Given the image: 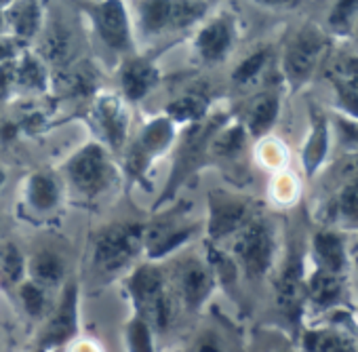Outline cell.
<instances>
[{
    "instance_id": "obj_23",
    "label": "cell",
    "mask_w": 358,
    "mask_h": 352,
    "mask_svg": "<svg viewBox=\"0 0 358 352\" xmlns=\"http://www.w3.org/2000/svg\"><path fill=\"white\" fill-rule=\"evenodd\" d=\"M28 272L32 276V281L45 289L49 287H57L62 285L64 276H66V268H64V262L57 253L53 251H41L36 255L30 258L28 262Z\"/></svg>"
},
{
    "instance_id": "obj_4",
    "label": "cell",
    "mask_w": 358,
    "mask_h": 352,
    "mask_svg": "<svg viewBox=\"0 0 358 352\" xmlns=\"http://www.w3.org/2000/svg\"><path fill=\"white\" fill-rule=\"evenodd\" d=\"M234 255H236V262L241 264V268L245 270V274L251 281L264 279L270 272L272 262H274V234H272V228L262 220L247 222L236 234Z\"/></svg>"
},
{
    "instance_id": "obj_19",
    "label": "cell",
    "mask_w": 358,
    "mask_h": 352,
    "mask_svg": "<svg viewBox=\"0 0 358 352\" xmlns=\"http://www.w3.org/2000/svg\"><path fill=\"white\" fill-rule=\"evenodd\" d=\"M301 350L303 352H358L352 337L331 327L306 331L301 339Z\"/></svg>"
},
{
    "instance_id": "obj_42",
    "label": "cell",
    "mask_w": 358,
    "mask_h": 352,
    "mask_svg": "<svg viewBox=\"0 0 358 352\" xmlns=\"http://www.w3.org/2000/svg\"><path fill=\"white\" fill-rule=\"evenodd\" d=\"M11 3H15V0H0V7H3V5H11Z\"/></svg>"
},
{
    "instance_id": "obj_41",
    "label": "cell",
    "mask_w": 358,
    "mask_h": 352,
    "mask_svg": "<svg viewBox=\"0 0 358 352\" xmlns=\"http://www.w3.org/2000/svg\"><path fill=\"white\" fill-rule=\"evenodd\" d=\"M5 178H7V175H5V171H0V186L5 184Z\"/></svg>"
},
{
    "instance_id": "obj_26",
    "label": "cell",
    "mask_w": 358,
    "mask_h": 352,
    "mask_svg": "<svg viewBox=\"0 0 358 352\" xmlns=\"http://www.w3.org/2000/svg\"><path fill=\"white\" fill-rule=\"evenodd\" d=\"M124 339H127V350L129 352H156L154 350V329L139 314H135L127 323Z\"/></svg>"
},
{
    "instance_id": "obj_1",
    "label": "cell",
    "mask_w": 358,
    "mask_h": 352,
    "mask_svg": "<svg viewBox=\"0 0 358 352\" xmlns=\"http://www.w3.org/2000/svg\"><path fill=\"white\" fill-rule=\"evenodd\" d=\"M129 295L135 304V314L143 316L152 329L164 331L173 321V300L166 291V281L156 264L135 268L127 283Z\"/></svg>"
},
{
    "instance_id": "obj_22",
    "label": "cell",
    "mask_w": 358,
    "mask_h": 352,
    "mask_svg": "<svg viewBox=\"0 0 358 352\" xmlns=\"http://www.w3.org/2000/svg\"><path fill=\"white\" fill-rule=\"evenodd\" d=\"M278 112H280V99L272 93H266V95H259L251 108H249V114H247V131L253 135V137H262L266 135L276 118H278Z\"/></svg>"
},
{
    "instance_id": "obj_11",
    "label": "cell",
    "mask_w": 358,
    "mask_h": 352,
    "mask_svg": "<svg viewBox=\"0 0 358 352\" xmlns=\"http://www.w3.org/2000/svg\"><path fill=\"white\" fill-rule=\"evenodd\" d=\"M339 114L358 120V59H343L329 70Z\"/></svg>"
},
{
    "instance_id": "obj_25",
    "label": "cell",
    "mask_w": 358,
    "mask_h": 352,
    "mask_svg": "<svg viewBox=\"0 0 358 352\" xmlns=\"http://www.w3.org/2000/svg\"><path fill=\"white\" fill-rule=\"evenodd\" d=\"M358 22V0H335L333 9L329 11V32L335 36L352 34Z\"/></svg>"
},
{
    "instance_id": "obj_3",
    "label": "cell",
    "mask_w": 358,
    "mask_h": 352,
    "mask_svg": "<svg viewBox=\"0 0 358 352\" xmlns=\"http://www.w3.org/2000/svg\"><path fill=\"white\" fill-rule=\"evenodd\" d=\"M327 45V36L314 26L299 30L291 38L282 55V74L291 89H299L312 78L324 57Z\"/></svg>"
},
{
    "instance_id": "obj_35",
    "label": "cell",
    "mask_w": 358,
    "mask_h": 352,
    "mask_svg": "<svg viewBox=\"0 0 358 352\" xmlns=\"http://www.w3.org/2000/svg\"><path fill=\"white\" fill-rule=\"evenodd\" d=\"M335 129H337V137L341 148L348 154H358V120L345 118L341 114L335 116Z\"/></svg>"
},
{
    "instance_id": "obj_14",
    "label": "cell",
    "mask_w": 358,
    "mask_h": 352,
    "mask_svg": "<svg viewBox=\"0 0 358 352\" xmlns=\"http://www.w3.org/2000/svg\"><path fill=\"white\" fill-rule=\"evenodd\" d=\"M232 43H234L232 22L228 17H220V20L209 22L199 32V36H196V51H199V55L205 62L215 64V62H222L230 53Z\"/></svg>"
},
{
    "instance_id": "obj_39",
    "label": "cell",
    "mask_w": 358,
    "mask_h": 352,
    "mask_svg": "<svg viewBox=\"0 0 358 352\" xmlns=\"http://www.w3.org/2000/svg\"><path fill=\"white\" fill-rule=\"evenodd\" d=\"M352 36H354V43L358 45V22H356V26H354V30H352Z\"/></svg>"
},
{
    "instance_id": "obj_36",
    "label": "cell",
    "mask_w": 358,
    "mask_h": 352,
    "mask_svg": "<svg viewBox=\"0 0 358 352\" xmlns=\"http://www.w3.org/2000/svg\"><path fill=\"white\" fill-rule=\"evenodd\" d=\"M253 3L266 9H297L303 0H253Z\"/></svg>"
},
{
    "instance_id": "obj_13",
    "label": "cell",
    "mask_w": 358,
    "mask_h": 352,
    "mask_svg": "<svg viewBox=\"0 0 358 352\" xmlns=\"http://www.w3.org/2000/svg\"><path fill=\"white\" fill-rule=\"evenodd\" d=\"M93 112H95V120H97L101 133L106 135L108 143L114 150H122L127 131H129V116H127V110L120 104V99L114 95H103L95 101Z\"/></svg>"
},
{
    "instance_id": "obj_8",
    "label": "cell",
    "mask_w": 358,
    "mask_h": 352,
    "mask_svg": "<svg viewBox=\"0 0 358 352\" xmlns=\"http://www.w3.org/2000/svg\"><path fill=\"white\" fill-rule=\"evenodd\" d=\"M83 9L89 13L99 38L114 51H129L131 26L122 0H101V3H85Z\"/></svg>"
},
{
    "instance_id": "obj_18",
    "label": "cell",
    "mask_w": 358,
    "mask_h": 352,
    "mask_svg": "<svg viewBox=\"0 0 358 352\" xmlns=\"http://www.w3.org/2000/svg\"><path fill=\"white\" fill-rule=\"evenodd\" d=\"M341 293H343V276L314 270L306 281V300L318 312L333 308L341 300Z\"/></svg>"
},
{
    "instance_id": "obj_12",
    "label": "cell",
    "mask_w": 358,
    "mask_h": 352,
    "mask_svg": "<svg viewBox=\"0 0 358 352\" xmlns=\"http://www.w3.org/2000/svg\"><path fill=\"white\" fill-rule=\"evenodd\" d=\"M196 226H179L175 220L156 222L150 230H145L143 247L148 249L150 260H162L171 251L179 249L186 241H190Z\"/></svg>"
},
{
    "instance_id": "obj_21",
    "label": "cell",
    "mask_w": 358,
    "mask_h": 352,
    "mask_svg": "<svg viewBox=\"0 0 358 352\" xmlns=\"http://www.w3.org/2000/svg\"><path fill=\"white\" fill-rule=\"evenodd\" d=\"M173 137H175L173 120L169 116H160L145 125V129L141 131V137L135 141V146L152 160L171 146Z\"/></svg>"
},
{
    "instance_id": "obj_37",
    "label": "cell",
    "mask_w": 358,
    "mask_h": 352,
    "mask_svg": "<svg viewBox=\"0 0 358 352\" xmlns=\"http://www.w3.org/2000/svg\"><path fill=\"white\" fill-rule=\"evenodd\" d=\"M194 352H224V348H222V344H220L213 335H203V337L196 342Z\"/></svg>"
},
{
    "instance_id": "obj_16",
    "label": "cell",
    "mask_w": 358,
    "mask_h": 352,
    "mask_svg": "<svg viewBox=\"0 0 358 352\" xmlns=\"http://www.w3.org/2000/svg\"><path fill=\"white\" fill-rule=\"evenodd\" d=\"M310 133L301 152V160H303V169L308 175H314L318 171V167L322 164V160L327 158L329 152V120L320 110H312V118H310Z\"/></svg>"
},
{
    "instance_id": "obj_9",
    "label": "cell",
    "mask_w": 358,
    "mask_h": 352,
    "mask_svg": "<svg viewBox=\"0 0 358 352\" xmlns=\"http://www.w3.org/2000/svg\"><path fill=\"white\" fill-rule=\"evenodd\" d=\"M177 287H179V295H182L184 306L196 312L209 302L215 289V274L209 264L196 258H188L186 262L179 264Z\"/></svg>"
},
{
    "instance_id": "obj_17",
    "label": "cell",
    "mask_w": 358,
    "mask_h": 352,
    "mask_svg": "<svg viewBox=\"0 0 358 352\" xmlns=\"http://www.w3.org/2000/svg\"><path fill=\"white\" fill-rule=\"evenodd\" d=\"M158 78L160 76H158L156 66L145 59L127 62L122 68V74H120L122 91H124L127 99H131V101H141L158 85Z\"/></svg>"
},
{
    "instance_id": "obj_33",
    "label": "cell",
    "mask_w": 358,
    "mask_h": 352,
    "mask_svg": "<svg viewBox=\"0 0 358 352\" xmlns=\"http://www.w3.org/2000/svg\"><path fill=\"white\" fill-rule=\"evenodd\" d=\"M268 59H270V51H268V49H259V51L251 53V55H249L247 59H243L241 66L234 70L232 80H234L236 85H249V83H253V80L266 70Z\"/></svg>"
},
{
    "instance_id": "obj_10",
    "label": "cell",
    "mask_w": 358,
    "mask_h": 352,
    "mask_svg": "<svg viewBox=\"0 0 358 352\" xmlns=\"http://www.w3.org/2000/svg\"><path fill=\"white\" fill-rule=\"evenodd\" d=\"M249 222V207L241 199L211 197L209 205V234L213 241L238 232Z\"/></svg>"
},
{
    "instance_id": "obj_29",
    "label": "cell",
    "mask_w": 358,
    "mask_h": 352,
    "mask_svg": "<svg viewBox=\"0 0 358 352\" xmlns=\"http://www.w3.org/2000/svg\"><path fill=\"white\" fill-rule=\"evenodd\" d=\"M24 272H26V262L22 251L13 243H7L0 249V276L5 279L7 285H20Z\"/></svg>"
},
{
    "instance_id": "obj_2",
    "label": "cell",
    "mask_w": 358,
    "mask_h": 352,
    "mask_svg": "<svg viewBox=\"0 0 358 352\" xmlns=\"http://www.w3.org/2000/svg\"><path fill=\"white\" fill-rule=\"evenodd\" d=\"M224 127V116H211L205 125L203 122H196L184 137V141L179 143L177 148V154H175V167H173V173L169 175V182L164 186V192L160 195V201L158 205L166 203L175 192L177 188L186 182V178L199 169L205 152L209 150V143L213 139V135Z\"/></svg>"
},
{
    "instance_id": "obj_6",
    "label": "cell",
    "mask_w": 358,
    "mask_h": 352,
    "mask_svg": "<svg viewBox=\"0 0 358 352\" xmlns=\"http://www.w3.org/2000/svg\"><path fill=\"white\" fill-rule=\"evenodd\" d=\"M66 173L80 195L95 197L108 188L112 180V164L99 143H87L68 160Z\"/></svg>"
},
{
    "instance_id": "obj_24",
    "label": "cell",
    "mask_w": 358,
    "mask_h": 352,
    "mask_svg": "<svg viewBox=\"0 0 358 352\" xmlns=\"http://www.w3.org/2000/svg\"><path fill=\"white\" fill-rule=\"evenodd\" d=\"M28 201L38 211H51L53 207H57L59 188L51 175H47V173L32 175L30 184H28Z\"/></svg>"
},
{
    "instance_id": "obj_38",
    "label": "cell",
    "mask_w": 358,
    "mask_h": 352,
    "mask_svg": "<svg viewBox=\"0 0 358 352\" xmlns=\"http://www.w3.org/2000/svg\"><path fill=\"white\" fill-rule=\"evenodd\" d=\"M13 55H15V49H13V45H9V43H3V41H0V64H7L9 59H13Z\"/></svg>"
},
{
    "instance_id": "obj_34",
    "label": "cell",
    "mask_w": 358,
    "mask_h": 352,
    "mask_svg": "<svg viewBox=\"0 0 358 352\" xmlns=\"http://www.w3.org/2000/svg\"><path fill=\"white\" fill-rule=\"evenodd\" d=\"M17 83H22L28 89H45L47 74H45V68L36 62V57L24 55L17 68Z\"/></svg>"
},
{
    "instance_id": "obj_31",
    "label": "cell",
    "mask_w": 358,
    "mask_h": 352,
    "mask_svg": "<svg viewBox=\"0 0 358 352\" xmlns=\"http://www.w3.org/2000/svg\"><path fill=\"white\" fill-rule=\"evenodd\" d=\"M207 114V101L203 97H179L166 106V116L171 120H192L201 122Z\"/></svg>"
},
{
    "instance_id": "obj_40",
    "label": "cell",
    "mask_w": 358,
    "mask_h": 352,
    "mask_svg": "<svg viewBox=\"0 0 358 352\" xmlns=\"http://www.w3.org/2000/svg\"><path fill=\"white\" fill-rule=\"evenodd\" d=\"M5 28V15H3V9H0V32Z\"/></svg>"
},
{
    "instance_id": "obj_28",
    "label": "cell",
    "mask_w": 358,
    "mask_h": 352,
    "mask_svg": "<svg viewBox=\"0 0 358 352\" xmlns=\"http://www.w3.org/2000/svg\"><path fill=\"white\" fill-rule=\"evenodd\" d=\"M9 22L20 36H32L38 26V5L36 0H15L9 11Z\"/></svg>"
},
{
    "instance_id": "obj_30",
    "label": "cell",
    "mask_w": 358,
    "mask_h": 352,
    "mask_svg": "<svg viewBox=\"0 0 358 352\" xmlns=\"http://www.w3.org/2000/svg\"><path fill=\"white\" fill-rule=\"evenodd\" d=\"M20 291V300L24 310L28 312V316L32 318H43L47 314V289L36 285L34 281H26L17 285Z\"/></svg>"
},
{
    "instance_id": "obj_44",
    "label": "cell",
    "mask_w": 358,
    "mask_h": 352,
    "mask_svg": "<svg viewBox=\"0 0 358 352\" xmlns=\"http://www.w3.org/2000/svg\"><path fill=\"white\" fill-rule=\"evenodd\" d=\"M49 352H66L64 348H55V350H49Z\"/></svg>"
},
{
    "instance_id": "obj_27",
    "label": "cell",
    "mask_w": 358,
    "mask_h": 352,
    "mask_svg": "<svg viewBox=\"0 0 358 352\" xmlns=\"http://www.w3.org/2000/svg\"><path fill=\"white\" fill-rule=\"evenodd\" d=\"M245 141H247V129L243 125H232V127H222L211 143H209V150H213L215 154L220 156H236L243 148H245Z\"/></svg>"
},
{
    "instance_id": "obj_7",
    "label": "cell",
    "mask_w": 358,
    "mask_h": 352,
    "mask_svg": "<svg viewBox=\"0 0 358 352\" xmlns=\"http://www.w3.org/2000/svg\"><path fill=\"white\" fill-rule=\"evenodd\" d=\"M80 329V318H78V285L72 281L64 287L62 297L57 308L53 310V314L47 318L43 331H41V339L38 346L45 350H55V348H64L66 344H70Z\"/></svg>"
},
{
    "instance_id": "obj_43",
    "label": "cell",
    "mask_w": 358,
    "mask_h": 352,
    "mask_svg": "<svg viewBox=\"0 0 358 352\" xmlns=\"http://www.w3.org/2000/svg\"><path fill=\"white\" fill-rule=\"evenodd\" d=\"M32 352H49V350H45V348H41V346H38V348H36V350H32Z\"/></svg>"
},
{
    "instance_id": "obj_15",
    "label": "cell",
    "mask_w": 358,
    "mask_h": 352,
    "mask_svg": "<svg viewBox=\"0 0 358 352\" xmlns=\"http://www.w3.org/2000/svg\"><path fill=\"white\" fill-rule=\"evenodd\" d=\"M312 253L316 270L331 272L337 276H343L348 268V255L343 239L333 230H320L312 241Z\"/></svg>"
},
{
    "instance_id": "obj_5",
    "label": "cell",
    "mask_w": 358,
    "mask_h": 352,
    "mask_svg": "<svg viewBox=\"0 0 358 352\" xmlns=\"http://www.w3.org/2000/svg\"><path fill=\"white\" fill-rule=\"evenodd\" d=\"M143 237L145 228L139 224H122L106 230L95 243V266L101 272H118L129 266L143 247Z\"/></svg>"
},
{
    "instance_id": "obj_32",
    "label": "cell",
    "mask_w": 358,
    "mask_h": 352,
    "mask_svg": "<svg viewBox=\"0 0 358 352\" xmlns=\"http://www.w3.org/2000/svg\"><path fill=\"white\" fill-rule=\"evenodd\" d=\"M335 213L350 222L358 224V182H345L335 195Z\"/></svg>"
},
{
    "instance_id": "obj_20",
    "label": "cell",
    "mask_w": 358,
    "mask_h": 352,
    "mask_svg": "<svg viewBox=\"0 0 358 352\" xmlns=\"http://www.w3.org/2000/svg\"><path fill=\"white\" fill-rule=\"evenodd\" d=\"M137 11L141 32L154 36L173 30V0H139Z\"/></svg>"
},
{
    "instance_id": "obj_45",
    "label": "cell",
    "mask_w": 358,
    "mask_h": 352,
    "mask_svg": "<svg viewBox=\"0 0 358 352\" xmlns=\"http://www.w3.org/2000/svg\"><path fill=\"white\" fill-rule=\"evenodd\" d=\"M287 352H293V350H287Z\"/></svg>"
}]
</instances>
